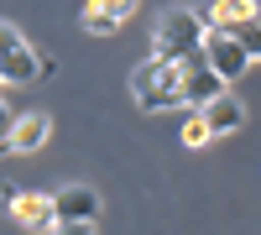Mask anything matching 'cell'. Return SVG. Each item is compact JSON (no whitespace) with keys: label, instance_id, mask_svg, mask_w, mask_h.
Here are the masks:
<instances>
[{"label":"cell","instance_id":"obj_5","mask_svg":"<svg viewBox=\"0 0 261 235\" xmlns=\"http://www.w3.org/2000/svg\"><path fill=\"white\" fill-rule=\"evenodd\" d=\"M220 94H230V89L204 68V58H199V53L178 63V105H188V110H204V105H209V99H220Z\"/></svg>","mask_w":261,"mask_h":235},{"label":"cell","instance_id":"obj_4","mask_svg":"<svg viewBox=\"0 0 261 235\" xmlns=\"http://www.w3.org/2000/svg\"><path fill=\"white\" fill-rule=\"evenodd\" d=\"M199 58H204V68L214 73L230 89L235 79H241L246 68H251V58H246V47H241V37H230V32H204V42H199Z\"/></svg>","mask_w":261,"mask_h":235},{"label":"cell","instance_id":"obj_16","mask_svg":"<svg viewBox=\"0 0 261 235\" xmlns=\"http://www.w3.org/2000/svg\"><path fill=\"white\" fill-rule=\"evenodd\" d=\"M0 157H11V152H6V141H0Z\"/></svg>","mask_w":261,"mask_h":235},{"label":"cell","instance_id":"obj_6","mask_svg":"<svg viewBox=\"0 0 261 235\" xmlns=\"http://www.w3.org/2000/svg\"><path fill=\"white\" fill-rule=\"evenodd\" d=\"M47 199H53V220L58 225H94V215H99V194L89 183H63Z\"/></svg>","mask_w":261,"mask_h":235},{"label":"cell","instance_id":"obj_10","mask_svg":"<svg viewBox=\"0 0 261 235\" xmlns=\"http://www.w3.org/2000/svg\"><path fill=\"white\" fill-rule=\"evenodd\" d=\"M256 16H261V0H214V6L204 11V27L235 37V32H246Z\"/></svg>","mask_w":261,"mask_h":235},{"label":"cell","instance_id":"obj_9","mask_svg":"<svg viewBox=\"0 0 261 235\" xmlns=\"http://www.w3.org/2000/svg\"><path fill=\"white\" fill-rule=\"evenodd\" d=\"M136 6L141 0H89V6H84V32L110 37V32H120L125 21L136 16Z\"/></svg>","mask_w":261,"mask_h":235},{"label":"cell","instance_id":"obj_15","mask_svg":"<svg viewBox=\"0 0 261 235\" xmlns=\"http://www.w3.org/2000/svg\"><path fill=\"white\" fill-rule=\"evenodd\" d=\"M11 120H16V110H11L6 99H0V141H6V131H11Z\"/></svg>","mask_w":261,"mask_h":235},{"label":"cell","instance_id":"obj_8","mask_svg":"<svg viewBox=\"0 0 261 235\" xmlns=\"http://www.w3.org/2000/svg\"><path fill=\"white\" fill-rule=\"evenodd\" d=\"M47 136H53V115H42V110L16 115L11 131H6V152H21V157H27V152H42Z\"/></svg>","mask_w":261,"mask_h":235},{"label":"cell","instance_id":"obj_7","mask_svg":"<svg viewBox=\"0 0 261 235\" xmlns=\"http://www.w3.org/2000/svg\"><path fill=\"white\" fill-rule=\"evenodd\" d=\"M6 204H11V220L21 225V230H42L47 235L58 220H53V199L47 194H32V188H16V194H6Z\"/></svg>","mask_w":261,"mask_h":235},{"label":"cell","instance_id":"obj_2","mask_svg":"<svg viewBox=\"0 0 261 235\" xmlns=\"http://www.w3.org/2000/svg\"><path fill=\"white\" fill-rule=\"evenodd\" d=\"M47 73H53V58H42L11 21H0V84H32Z\"/></svg>","mask_w":261,"mask_h":235},{"label":"cell","instance_id":"obj_14","mask_svg":"<svg viewBox=\"0 0 261 235\" xmlns=\"http://www.w3.org/2000/svg\"><path fill=\"white\" fill-rule=\"evenodd\" d=\"M47 235H99V230L94 225H53Z\"/></svg>","mask_w":261,"mask_h":235},{"label":"cell","instance_id":"obj_12","mask_svg":"<svg viewBox=\"0 0 261 235\" xmlns=\"http://www.w3.org/2000/svg\"><path fill=\"white\" fill-rule=\"evenodd\" d=\"M209 141H214V136L204 131V120L188 115V120H183V146H193V152H199V146H209Z\"/></svg>","mask_w":261,"mask_h":235},{"label":"cell","instance_id":"obj_1","mask_svg":"<svg viewBox=\"0 0 261 235\" xmlns=\"http://www.w3.org/2000/svg\"><path fill=\"white\" fill-rule=\"evenodd\" d=\"M204 16L193 11V6H167L157 16V27H151V58L157 63H183L199 53V42H204Z\"/></svg>","mask_w":261,"mask_h":235},{"label":"cell","instance_id":"obj_3","mask_svg":"<svg viewBox=\"0 0 261 235\" xmlns=\"http://www.w3.org/2000/svg\"><path fill=\"white\" fill-rule=\"evenodd\" d=\"M130 99L141 110H172L178 105V63H157L146 58L130 68Z\"/></svg>","mask_w":261,"mask_h":235},{"label":"cell","instance_id":"obj_13","mask_svg":"<svg viewBox=\"0 0 261 235\" xmlns=\"http://www.w3.org/2000/svg\"><path fill=\"white\" fill-rule=\"evenodd\" d=\"M235 37H241V47H246V58H251V63H261V16L251 21L246 32H235Z\"/></svg>","mask_w":261,"mask_h":235},{"label":"cell","instance_id":"obj_11","mask_svg":"<svg viewBox=\"0 0 261 235\" xmlns=\"http://www.w3.org/2000/svg\"><path fill=\"white\" fill-rule=\"evenodd\" d=\"M204 120V131L209 136H230V131H241V120H246V110H241V99L235 94H220V99H209L204 110H193Z\"/></svg>","mask_w":261,"mask_h":235}]
</instances>
